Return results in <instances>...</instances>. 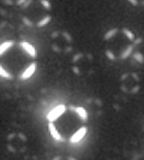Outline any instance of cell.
Here are the masks:
<instances>
[{"label": "cell", "mask_w": 144, "mask_h": 160, "mask_svg": "<svg viewBox=\"0 0 144 160\" xmlns=\"http://www.w3.org/2000/svg\"><path fill=\"white\" fill-rule=\"evenodd\" d=\"M47 129L56 142L77 143L87 136L89 113L79 105L60 104L47 113Z\"/></svg>", "instance_id": "cell-1"}, {"label": "cell", "mask_w": 144, "mask_h": 160, "mask_svg": "<svg viewBox=\"0 0 144 160\" xmlns=\"http://www.w3.org/2000/svg\"><path fill=\"white\" fill-rule=\"evenodd\" d=\"M36 47L23 40H6L0 43V77L7 81H26L37 71Z\"/></svg>", "instance_id": "cell-2"}, {"label": "cell", "mask_w": 144, "mask_h": 160, "mask_svg": "<svg viewBox=\"0 0 144 160\" xmlns=\"http://www.w3.org/2000/svg\"><path fill=\"white\" fill-rule=\"evenodd\" d=\"M137 36L127 27H114L104 32L102 43L106 57L112 62H122L132 56Z\"/></svg>", "instance_id": "cell-3"}, {"label": "cell", "mask_w": 144, "mask_h": 160, "mask_svg": "<svg viewBox=\"0 0 144 160\" xmlns=\"http://www.w3.org/2000/svg\"><path fill=\"white\" fill-rule=\"evenodd\" d=\"M21 21L30 28H45L53 19L50 0H26L21 6Z\"/></svg>", "instance_id": "cell-4"}, {"label": "cell", "mask_w": 144, "mask_h": 160, "mask_svg": "<svg viewBox=\"0 0 144 160\" xmlns=\"http://www.w3.org/2000/svg\"><path fill=\"white\" fill-rule=\"evenodd\" d=\"M95 68V58L89 52H77L71 58L72 72L80 78L89 77Z\"/></svg>", "instance_id": "cell-5"}, {"label": "cell", "mask_w": 144, "mask_h": 160, "mask_svg": "<svg viewBox=\"0 0 144 160\" xmlns=\"http://www.w3.org/2000/svg\"><path fill=\"white\" fill-rule=\"evenodd\" d=\"M50 48L58 54H70L74 47V40L67 30L59 29L50 34Z\"/></svg>", "instance_id": "cell-6"}, {"label": "cell", "mask_w": 144, "mask_h": 160, "mask_svg": "<svg viewBox=\"0 0 144 160\" xmlns=\"http://www.w3.org/2000/svg\"><path fill=\"white\" fill-rule=\"evenodd\" d=\"M120 90L127 95H136L142 88V78L136 72H124L119 78Z\"/></svg>", "instance_id": "cell-7"}, {"label": "cell", "mask_w": 144, "mask_h": 160, "mask_svg": "<svg viewBox=\"0 0 144 160\" xmlns=\"http://www.w3.org/2000/svg\"><path fill=\"white\" fill-rule=\"evenodd\" d=\"M5 143H6V148L10 153L21 154V153L25 152L28 148V137L21 131H12V132L7 134Z\"/></svg>", "instance_id": "cell-8"}, {"label": "cell", "mask_w": 144, "mask_h": 160, "mask_svg": "<svg viewBox=\"0 0 144 160\" xmlns=\"http://www.w3.org/2000/svg\"><path fill=\"white\" fill-rule=\"evenodd\" d=\"M131 57H132L133 60H136L137 63L144 65V36L137 38Z\"/></svg>", "instance_id": "cell-9"}, {"label": "cell", "mask_w": 144, "mask_h": 160, "mask_svg": "<svg viewBox=\"0 0 144 160\" xmlns=\"http://www.w3.org/2000/svg\"><path fill=\"white\" fill-rule=\"evenodd\" d=\"M26 0H1V2L6 6H18L21 8Z\"/></svg>", "instance_id": "cell-10"}, {"label": "cell", "mask_w": 144, "mask_h": 160, "mask_svg": "<svg viewBox=\"0 0 144 160\" xmlns=\"http://www.w3.org/2000/svg\"><path fill=\"white\" fill-rule=\"evenodd\" d=\"M8 22V16H7V12L4 10V8H0V29L4 28Z\"/></svg>", "instance_id": "cell-11"}, {"label": "cell", "mask_w": 144, "mask_h": 160, "mask_svg": "<svg viewBox=\"0 0 144 160\" xmlns=\"http://www.w3.org/2000/svg\"><path fill=\"white\" fill-rule=\"evenodd\" d=\"M127 2L135 8H144V0H127Z\"/></svg>", "instance_id": "cell-12"}, {"label": "cell", "mask_w": 144, "mask_h": 160, "mask_svg": "<svg viewBox=\"0 0 144 160\" xmlns=\"http://www.w3.org/2000/svg\"><path fill=\"white\" fill-rule=\"evenodd\" d=\"M143 134H144V129H143Z\"/></svg>", "instance_id": "cell-13"}]
</instances>
